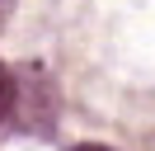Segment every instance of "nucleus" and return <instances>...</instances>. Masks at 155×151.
<instances>
[{
    "label": "nucleus",
    "mask_w": 155,
    "mask_h": 151,
    "mask_svg": "<svg viewBox=\"0 0 155 151\" xmlns=\"http://www.w3.org/2000/svg\"><path fill=\"white\" fill-rule=\"evenodd\" d=\"M10 14H14V0H0V28L10 24Z\"/></svg>",
    "instance_id": "3"
},
{
    "label": "nucleus",
    "mask_w": 155,
    "mask_h": 151,
    "mask_svg": "<svg viewBox=\"0 0 155 151\" xmlns=\"http://www.w3.org/2000/svg\"><path fill=\"white\" fill-rule=\"evenodd\" d=\"M14 99H19V80L10 76V66L0 61V118H10V113H14Z\"/></svg>",
    "instance_id": "2"
},
{
    "label": "nucleus",
    "mask_w": 155,
    "mask_h": 151,
    "mask_svg": "<svg viewBox=\"0 0 155 151\" xmlns=\"http://www.w3.org/2000/svg\"><path fill=\"white\" fill-rule=\"evenodd\" d=\"M75 151H113V146H94V142H85V146H75Z\"/></svg>",
    "instance_id": "4"
},
{
    "label": "nucleus",
    "mask_w": 155,
    "mask_h": 151,
    "mask_svg": "<svg viewBox=\"0 0 155 151\" xmlns=\"http://www.w3.org/2000/svg\"><path fill=\"white\" fill-rule=\"evenodd\" d=\"M14 113H19L28 128L47 132L52 118H57V85L47 76H24L19 80V99H14Z\"/></svg>",
    "instance_id": "1"
}]
</instances>
